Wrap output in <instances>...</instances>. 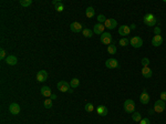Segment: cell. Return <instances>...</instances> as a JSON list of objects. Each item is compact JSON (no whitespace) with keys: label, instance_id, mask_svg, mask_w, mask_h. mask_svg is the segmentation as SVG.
Segmentation results:
<instances>
[{"label":"cell","instance_id":"obj_1","mask_svg":"<svg viewBox=\"0 0 166 124\" xmlns=\"http://www.w3.org/2000/svg\"><path fill=\"white\" fill-rule=\"evenodd\" d=\"M143 21H144V23H145L146 26H148V27H155L156 23H157V19H156L155 16L153 13L145 15L144 18H143Z\"/></svg>","mask_w":166,"mask_h":124},{"label":"cell","instance_id":"obj_2","mask_svg":"<svg viewBox=\"0 0 166 124\" xmlns=\"http://www.w3.org/2000/svg\"><path fill=\"white\" fill-rule=\"evenodd\" d=\"M123 108H124V111L126 112V113H134V111H135V102L133 101V100L128 99V100H126V101L124 102Z\"/></svg>","mask_w":166,"mask_h":124},{"label":"cell","instance_id":"obj_3","mask_svg":"<svg viewBox=\"0 0 166 124\" xmlns=\"http://www.w3.org/2000/svg\"><path fill=\"white\" fill-rule=\"evenodd\" d=\"M100 40H101V42L103 44H106V46H110V44H112L114 42L113 41V38H112V34L110 32H104V33H102Z\"/></svg>","mask_w":166,"mask_h":124},{"label":"cell","instance_id":"obj_4","mask_svg":"<svg viewBox=\"0 0 166 124\" xmlns=\"http://www.w3.org/2000/svg\"><path fill=\"white\" fill-rule=\"evenodd\" d=\"M165 108H166V104L164 101L162 100H157L154 104V112L156 113H162L165 111Z\"/></svg>","mask_w":166,"mask_h":124},{"label":"cell","instance_id":"obj_5","mask_svg":"<svg viewBox=\"0 0 166 124\" xmlns=\"http://www.w3.org/2000/svg\"><path fill=\"white\" fill-rule=\"evenodd\" d=\"M130 43H131V46H132L133 48L138 49V48H141V47L143 46V40H142V38H140V37H133V38H131Z\"/></svg>","mask_w":166,"mask_h":124},{"label":"cell","instance_id":"obj_6","mask_svg":"<svg viewBox=\"0 0 166 124\" xmlns=\"http://www.w3.org/2000/svg\"><path fill=\"white\" fill-rule=\"evenodd\" d=\"M116 26H117V21L113 19V18H110V19H106L105 22H104V27L106 28V29H109V30H113L116 28Z\"/></svg>","mask_w":166,"mask_h":124},{"label":"cell","instance_id":"obj_7","mask_svg":"<svg viewBox=\"0 0 166 124\" xmlns=\"http://www.w3.org/2000/svg\"><path fill=\"white\" fill-rule=\"evenodd\" d=\"M57 88H58V90L60 91V92H68L70 89V83H68L67 81H60V82H58L57 84Z\"/></svg>","mask_w":166,"mask_h":124},{"label":"cell","instance_id":"obj_8","mask_svg":"<svg viewBox=\"0 0 166 124\" xmlns=\"http://www.w3.org/2000/svg\"><path fill=\"white\" fill-rule=\"evenodd\" d=\"M48 80V72L45 70H40L37 73V81L38 82H44Z\"/></svg>","mask_w":166,"mask_h":124},{"label":"cell","instance_id":"obj_9","mask_svg":"<svg viewBox=\"0 0 166 124\" xmlns=\"http://www.w3.org/2000/svg\"><path fill=\"white\" fill-rule=\"evenodd\" d=\"M70 29H71L72 32L78 33V32H80V31H83V26H82V23H80V22H72V23L70 24Z\"/></svg>","mask_w":166,"mask_h":124},{"label":"cell","instance_id":"obj_10","mask_svg":"<svg viewBox=\"0 0 166 124\" xmlns=\"http://www.w3.org/2000/svg\"><path fill=\"white\" fill-rule=\"evenodd\" d=\"M105 67L109 69H115L119 67V61L116 59H107L105 61Z\"/></svg>","mask_w":166,"mask_h":124},{"label":"cell","instance_id":"obj_11","mask_svg":"<svg viewBox=\"0 0 166 124\" xmlns=\"http://www.w3.org/2000/svg\"><path fill=\"white\" fill-rule=\"evenodd\" d=\"M9 112H10L12 115H18L20 113V106L19 104L17 103H12L9 105Z\"/></svg>","mask_w":166,"mask_h":124},{"label":"cell","instance_id":"obj_12","mask_svg":"<svg viewBox=\"0 0 166 124\" xmlns=\"http://www.w3.org/2000/svg\"><path fill=\"white\" fill-rule=\"evenodd\" d=\"M140 101L143 104H148V102H150V95L146 91V89H143V92L140 96Z\"/></svg>","mask_w":166,"mask_h":124},{"label":"cell","instance_id":"obj_13","mask_svg":"<svg viewBox=\"0 0 166 124\" xmlns=\"http://www.w3.org/2000/svg\"><path fill=\"white\" fill-rule=\"evenodd\" d=\"M130 32H131V28L128 27V26H126V24H123V26H121L120 28H119V33L121 34V36H128L130 34Z\"/></svg>","mask_w":166,"mask_h":124},{"label":"cell","instance_id":"obj_14","mask_svg":"<svg viewBox=\"0 0 166 124\" xmlns=\"http://www.w3.org/2000/svg\"><path fill=\"white\" fill-rule=\"evenodd\" d=\"M96 113H97V115H100V116H105V115H107V113H109V110H107V108L105 105H99L96 108Z\"/></svg>","mask_w":166,"mask_h":124},{"label":"cell","instance_id":"obj_15","mask_svg":"<svg viewBox=\"0 0 166 124\" xmlns=\"http://www.w3.org/2000/svg\"><path fill=\"white\" fill-rule=\"evenodd\" d=\"M6 63H7L8 65H16V64L18 63V59H17L16 55L9 54V55L6 58Z\"/></svg>","mask_w":166,"mask_h":124},{"label":"cell","instance_id":"obj_16","mask_svg":"<svg viewBox=\"0 0 166 124\" xmlns=\"http://www.w3.org/2000/svg\"><path fill=\"white\" fill-rule=\"evenodd\" d=\"M104 29H105L104 24H102V23H96L93 28V32L95 34H100L101 36L102 33H104Z\"/></svg>","mask_w":166,"mask_h":124},{"label":"cell","instance_id":"obj_17","mask_svg":"<svg viewBox=\"0 0 166 124\" xmlns=\"http://www.w3.org/2000/svg\"><path fill=\"white\" fill-rule=\"evenodd\" d=\"M152 44L154 47H159L163 44V37L162 36H154L152 39Z\"/></svg>","mask_w":166,"mask_h":124},{"label":"cell","instance_id":"obj_18","mask_svg":"<svg viewBox=\"0 0 166 124\" xmlns=\"http://www.w3.org/2000/svg\"><path fill=\"white\" fill-rule=\"evenodd\" d=\"M40 92L43 96H45V98H51L52 95V92H51V89L49 88V86H47V85H44V86H42L41 90H40Z\"/></svg>","mask_w":166,"mask_h":124},{"label":"cell","instance_id":"obj_19","mask_svg":"<svg viewBox=\"0 0 166 124\" xmlns=\"http://www.w3.org/2000/svg\"><path fill=\"white\" fill-rule=\"evenodd\" d=\"M152 74H153V72H152V70H151L148 67H144V68L142 69V75H143L145 79H150V78L152 77Z\"/></svg>","mask_w":166,"mask_h":124},{"label":"cell","instance_id":"obj_20","mask_svg":"<svg viewBox=\"0 0 166 124\" xmlns=\"http://www.w3.org/2000/svg\"><path fill=\"white\" fill-rule=\"evenodd\" d=\"M52 3L55 6V10L59 11V12H62L64 10V6H63V2L62 1H52Z\"/></svg>","mask_w":166,"mask_h":124},{"label":"cell","instance_id":"obj_21","mask_svg":"<svg viewBox=\"0 0 166 124\" xmlns=\"http://www.w3.org/2000/svg\"><path fill=\"white\" fill-rule=\"evenodd\" d=\"M85 15L88 18H93L94 15H95V11H94L93 7H88L86 10H85Z\"/></svg>","mask_w":166,"mask_h":124},{"label":"cell","instance_id":"obj_22","mask_svg":"<svg viewBox=\"0 0 166 124\" xmlns=\"http://www.w3.org/2000/svg\"><path fill=\"white\" fill-rule=\"evenodd\" d=\"M107 53L109 54H115L116 53V47H115L114 42L110 46H107Z\"/></svg>","mask_w":166,"mask_h":124},{"label":"cell","instance_id":"obj_23","mask_svg":"<svg viewBox=\"0 0 166 124\" xmlns=\"http://www.w3.org/2000/svg\"><path fill=\"white\" fill-rule=\"evenodd\" d=\"M132 120L135 121V122H141V120H142V115L140 112H134V113L132 114Z\"/></svg>","mask_w":166,"mask_h":124},{"label":"cell","instance_id":"obj_24","mask_svg":"<svg viewBox=\"0 0 166 124\" xmlns=\"http://www.w3.org/2000/svg\"><path fill=\"white\" fill-rule=\"evenodd\" d=\"M79 84H80V80H79L78 78H74V79H72V80L70 81V86L73 88V89L78 88V86H79Z\"/></svg>","mask_w":166,"mask_h":124},{"label":"cell","instance_id":"obj_25","mask_svg":"<svg viewBox=\"0 0 166 124\" xmlns=\"http://www.w3.org/2000/svg\"><path fill=\"white\" fill-rule=\"evenodd\" d=\"M83 36L85 37V38H92L93 37V31L90 30V29H83Z\"/></svg>","mask_w":166,"mask_h":124},{"label":"cell","instance_id":"obj_26","mask_svg":"<svg viewBox=\"0 0 166 124\" xmlns=\"http://www.w3.org/2000/svg\"><path fill=\"white\" fill-rule=\"evenodd\" d=\"M84 110L86 111V112H93L94 111V105L92 103H86L85 104V106H84Z\"/></svg>","mask_w":166,"mask_h":124},{"label":"cell","instance_id":"obj_27","mask_svg":"<svg viewBox=\"0 0 166 124\" xmlns=\"http://www.w3.org/2000/svg\"><path fill=\"white\" fill-rule=\"evenodd\" d=\"M43 106H44L45 109H51L52 106H53V105H52V100L51 99H47V100L43 102Z\"/></svg>","mask_w":166,"mask_h":124},{"label":"cell","instance_id":"obj_28","mask_svg":"<svg viewBox=\"0 0 166 124\" xmlns=\"http://www.w3.org/2000/svg\"><path fill=\"white\" fill-rule=\"evenodd\" d=\"M20 5L22 7H29L32 5V0H20Z\"/></svg>","mask_w":166,"mask_h":124},{"label":"cell","instance_id":"obj_29","mask_svg":"<svg viewBox=\"0 0 166 124\" xmlns=\"http://www.w3.org/2000/svg\"><path fill=\"white\" fill-rule=\"evenodd\" d=\"M130 44V40L127 39V38H122L121 40H120V46L121 47H126V46H128Z\"/></svg>","mask_w":166,"mask_h":124},{"label":"cell","instance_id":"obj_30","mask_svg":"<svg viewBox=\"0 0 166 124\" xmlns=\"http://www.w3.org/2000/svg\"><path fill=\"white\" fill-rule=\"evenodd\" d=\"M141 63H142L143 68H144V67H148V65H150V60H148V58H143L142 61H141Z\"/></svg>","mask_w":166,"mask_h":124},{"label":"cell","instance_id":"obj_31","mask_svg":"<svg viewBox=\"0 0 166 124\" xmlns=\"http://www.w3.org/2000/svg\"><path fill=\"white\" fill-rule=\"evenodd\" d=\"M96 19H97V21H99V23H102V22H105V20H106L105 16H103V15H99Z\"/></svg>","mask_w":166,"mask_h":124},{"label":"cell","instance_id":"obj_32","mask_svg":"<svg viewBox=\"0 0 166 124\" xmlns=\"http://www.w3.org/2000/svg\"><path fill=\"white\" fill-rule=\"evenodd\" d=\"M159 98H161V100H162V101H164V102H166V91H163V92L161 93Z\"/></svg>","mask_w":166,"mask_h":124},{"label":"cell","instance_id":"obj_33","mask_svg":"<svg viewBox=\"0 0 166 124\" xmlns=\"http://www.w3.org/2000/svg\"><path fill=\"white\" fill-rule=\"evenodd\" d=\"M161 28L159 27H155L154 28V33H155V36H161Z\"/></svg>","mask_w":166,"mask_h":124},{"label":"cell","instance_id":"obj_34","mask_svg":"<svg viewBox=\"0 0 166 124\" xmlns=\"http://www.w3.org/2000/svg\"><path fill=\"white\" fill-rule=\"evenodd\" d=\"M5 58H6V51H5L3 49H1V50H0V59L3 60Z\"/></svg>","mask_w":166,"mask_h":124},{"label":"cell","instance_id":"obj_35","mask_svg":"<svg viewBox=\"0 0 166 124\" xmlns=\"http://www.w3.org/2000/svg\"><path fill=\"white\" fill-rule=\"evenodd\" d=\"M140 124H151V122H150V120H148L147 117H145V119H142V120H141Z\"/></svg>","mask_w":166,"mask_h":124},{"label":"cell","instance_id":"obj_36","mask_svg":"<svg viewBox=\"0 0 166 124\" xmlns=\"http://www.w3.org/2000/svg\"><path fill=\"white\" fill-rule=\"evenodd\" d=\"M55 99H57V95L52 93V95H51V100H55Z\"/></svg>","mask_w":166,"mask_h":124},{"label":"cell","instance_id":"obj_37","mask_svg":"<svg viewBox=\"0 0 166 124\" xmlns=\"http://www.w3.org/2000/svg\"><path fill=\"white\" fill-rule=\"evenodd\" d=\"M135 28H136V26H135V24H132V26H131V29H135Z\"/></svg>","mask_w":166,"mask_h":124}]
</instances>
